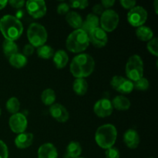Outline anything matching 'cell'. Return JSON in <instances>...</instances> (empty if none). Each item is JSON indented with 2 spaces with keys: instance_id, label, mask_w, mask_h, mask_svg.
<instances>
[{
  "instance_id": "obj_1",
  "label": "cell",
  "mask_w": 158,
  "mask_h": 158,
  "mask_svg": "<svg viewBox=\"0 0 158 158\" xmlns=\"http://www.w3.org/2000/svg\"><path fill=\"white\" fill-rule=\"evenodd\" d=\"M94 68L95 61L94 58L87 53H80L73 59L69 66V70L76 79H85L93 73Z\"/></svg>"
},
{
  "instance_id": "obj_2",
  "label": "cell",
  "mask_w": 158,
  "mask_h": 158,
  "mask_svg": "<svg viewBox=\"0 0 158 158\" xmlns=\"http://www.w3.org/2000/svg\"><path fill=\"white\" fill-rule=\"evenodd\" d=\"M0 31L6 40L15 42L23 34V23L15 16L6 15L0 19Z\"/></svg>"
},
{
  "instance_id": "obj_3",
  "label": "cell",
  "mask_w": 158,
  "mask_h": 158,
  "mask_svg": "<svg viewBox=\"0 0 158 158\" xmlns=\"http://www.w3.org/2000/svg\"><path fill=\"white\" fill-rule=\"evenodd\" d=\"M117 137V131L115 126L110 123L100 126L95 134V140L98 146L106 150L114 147Z\"/></svg>"
},
{
  "instance_id": "obj_4",
  "label": "cell",
  "mask_w": 158,
  "mask_h": 158,
  "mask_svg": "<svg viewBox=\"0 0 158 158\" xmlns=\"http://www.w3.org/2000/svg\"><path fill=\"white\" fill-rule=\"evenodd\" d=\"M89 45L88 34L81 29H75L69 35L66 41V49L74 53H80L87 49Z\"/></svg>"
},
{
  "instance_id": "obj_5",
  "label": "cell",
  "mask_w": 158,
  "mask_h": 158,
  "mask_svg": "<svg viewBox=\"0 0 158 158\" xmlns=\"http://www.w3.org/2000/svg\"><path fill=\"white\" fill-rule=\"evenodd\" d=\"M125 73L133 83L143 77V62L139 55L134 54L128 59L125 66Z\"/></svg>"
},
{
  "instance_id": "obj_6",
  "label": "cell",
  "mask_w": 158,
  "mask_h": 158,
  "mask_svg": "<svg viewBox=\"0 0 158 158\" xmlns=\"http://www.w3.org/2000/svg\"><path fill=\"white\" fill-rule=\"evenodd\" d=\"M27 38L29 44L32 45L33 47H40L45 45L47 41V31L43 25L33 23L28 28Z\"/></svg>"
},
{
  "instance_id": "obj_7",
  "label": "cell",
  "mask_w": 158,
  "mask_h": 158,
  "mask_svg": "<svg viewBox=\"0 0 158 158\" xmlns=\"http://www.w3.org/2000/svg\"><path fill=\"white\" fill-rule=\"evenodd\" d=\"M119 21V15L115 10L106 9L100 15V27L106 32H111L117 27Z\"/></svg>"
},
{
  "instance_id": "obj_8",
  "label": "cell",
  "mask_w": 158,
  "mask_h": 158,
  "mask_svg": "<svg viewBox=\"0 0 158 158\" xmlns=\"http://www.w3.org/2000/svg\"><path fill=\"white\" fill-rule=\"evenodd\" d=\"M148 19V11L140 6H136L129 11L127 14V20L134 27H140L143 26Z\"/></svg>"
},
{
  "instance_id": "obj_9",
  "label": "cell",
  "mask_w": 158,
  "mask_h": 158,
  "mask_svg": "<svg viewBox=\"0 0 158 158\" xmlns=\"http://www.w3.org/2000/svg\"><path fill=\"white\" fill-rule=\"evenodd\" d=\"M110 85L114 89L122 94H129L134 90V83L126 77L114 76L110 80Z\"/></svg>"
},
{
  "instance_id": "obj_10",
  "label": "cell",
  "mask_w": 158,
  "mask_h": 158,
  "mask_svg": "<svg viewBox=\"0 0 158 158\" xmlns=\"http://www.w3.org/2000/svg\"><path fill=\"white\" fill-rule=\"evenodd\" d=\"M25 5L28 13L34 19L42 18L47 11L46 2L43 0H29Z\"/></svg>"
},
{
  "instance_id": "obj_11",
  "label": "cell",
  "mask_w": 158,
  "mask_h": 158,
  "mask_svg": "<svg viewBox=\"0 0 158 158\" xmlns=\"http://www.w3.org/2000/svg\"><path fill=\"white\" fill-rule=\"evenodd\" d=\"M9 125L12 132L17 134H22V133H24L27 128V118L22 113L12 114L9 118Z\"/></svg>"
},
{
  "instance_id": "obj_12",
  "label": "cell",
  "mask_w": 158,
  "mask_h": 158,
  "mask_svg": "<svg viewBox=\"0 0 158 158\" xmlns=\"http://www.w3.org/2000/svg\"><path fill=\"white\" fill-rule=\"evenodd\" d=\"M94 114L97 117H100V118H105L112 114L113 111H114V107H113L110 100L106 98H103L96 102L94 106Z\"/></svg>"
},
{
  "instance_id": "obj_13",
  "label": "cell",
  "mask_w": 158,
  "mask_h": 158,
  "mask_svg": "<svg viewBox=\"0 0 158 158\" xmlns=\"http://www.w3.org/2000/svg\"><path fill=\"white\" fill-rule=\"evenodd\" d=\"M88 36L89 43L97 48L104 47L108 42L107 34L100 27H97L90 31L88 33Z\"/></svg>"
},
{
  "instance_id": "obj_14",
  "label": "cell",
  "mask_w": 158,
  "mask_h": 158,
  "mask_svg": "<svg viewBox=\"0 0 158 158\" xmlns=\"http://www.w3.org/2000/svg\"><path fill=\"white\" fill-rule=\"evenodd\" d=\"M51 117L60 123H65L69 120V114L66 108L60 103H53L49 107Z\"/></svg>"
},
{
  "instance_id": "obj_15",
  "label": "cell",
  "mask_w": 158,
  "mask_h": 158,
  "mask_svg": "<svg viewBox=\"0 0 158 158\" xmlns=\"http://www.w3.org/2000/svg\"><path fill=\"white\" fill-rule=\"evenodd\" d=\"M140 136L137 131L129 129L123 134V142L130 149H136L140 144Z\"/></svg>"
},
{
  "instance_id": "obj_16",
  "label": "cell",
  "mask_w": 158,
  "mask_h": 158,
  "mask_svg": "<svg viewBox=\"0 0 158 158\" xmlns=\"http://www.w3.org/2000/svg\"><path fill=\"white\" fill-rule=\"evenodd\" d=\"M38 158H58L57 149L52 143H43L39 148Z\"/></svg>"
},
{
  "instance_id": "obj_17",
  "label": "cell",
  "mask_w": 158,
  "mask_h": 158,
  "mask_svg": "<svg viewBox=\"0 0 158 158\" xmlns=\"http://www.w3.org/2000/svg\"><path fill=\"white\" fill-rule=\"evenodd\" d=\"M33 139L32 133H22L15 138V145L19 149H26L32 145Z\"/></svg>"
},
{
  "instance_id": "obj_18",
  "label": "cell",
  "mask_w": 158,
  "mask_h": 158,
  "mask_svg": "<svg viewBox=\"0 0 158 158\" xmlns=\"http://www.w3.org/2000/svg\"><path fill=\"white\" fill-rule=\"evenodd\" d=\"M100 27V18L94 14H88L85 21H83L81 29H83L86 33H89L93 29Z\"/></svg>"
},
{
  "instance_id": "obj_19",
  "label": "cell",
  "mask_w": 158,
  "mask_h": 158,
  "mask_svg": "<svg viewBox=\"0 0 158 158\" xmlns=\"http://www.w3.org/2000/svg\"><path fill=\"white\" fill-rule=\"evenodd\" d=\"M114 109L120 111L127 110L131 107V101L127 97L123 95L116 96L113 100L111 101Z\"/></svg>"
},
{
  "instance_id": "obj_20",
  "label": "cell",
  "mask_w": 158,
  "mask_h": 158,
  "mask_svg": "<svg viewBox=\"0 0 158 158\" xmlns=\"http://www.w3.org/2000/svg\"><path fill=\"white\" fill-rule=\"evenodd\" d=\"M66 21L69 26L75 29H81L83 20L81 15L75 11H69L66 15Z\"/></svg>"
},
{
  "instance_id": "obj_21",
  "label": "cell",
  "mask_w": 158,
  "mask_h": 158,
  "mask_svg": "<svg viewBox=\"0 0 158 158\" xmlns=\"http://www.w3.org/2000/svg\"><path fill=\"white\" fill-rule=\"evenodd\" d=\"M52 57H53V63L57 69H63L69 62V56L66 51L63 49H59L54 52Z\"/></svg>"
},
{
  "instance_id": "obj_22",
  "label": "cell",
  "mask_w": 158,
  "mask_h": 158,
  "mask_svg": "<svg viewBox=\"0 0 158 158\" xmlns=\"http://www.w3.org/2000/svg\"><path fill=\"white\" fill-rule=\"evenodd\" d=\"M82 147L77 141H71L67 145L66 151V158H78L81 155Z\"/></svg>"
},
{
  "instance_id": "obj_23",
  "label": "cell",
  "mask_w": 158,
  "mask_h": 158,
  "mask_svg": "<svg viewBox=\"0 0 158 158\" xmlns=\"http://www.w3.org/2000/svg\"><path fill=\"white\" fill-rule=\"evenodd\" d=\"M9 62L11 66H12L13 67L16 68V69H21L27 64L28 60L27 57L25 56L23 54L17 52L9 57Z\"/></svg>"
},
{
  "instance_id": "obj_24",
  "label": "cell",
  "mask_w": 158,
  "mask_h": 158,
  "mask_svg": "<svg viewBox=\"0 0 158 158\" xmlns=\"http://www.w3.org/2000/svg\"><path fill=\"white\" fill-rule=\"evenodd\" d=\"M73 89L77 95H85L88 89L87 82L83 78H77L73 83Z\"/></svg>"
},
{
  "instance_id": "obj_25",
  "label": "cell",
  "mask_w": 158,
  "mask_h": 158,
  "mask_svg": "<svg viewBox=\"0 0 158 158\" xmlns=\"http://www.w3.org/2000/svg\"><path fill=\"white\" fill-rule=\"evenodd\" d=\"M136 35L141 41L149 42L150 40L154 38V32H153V30L150 27L142 26L137 29Z\"/></svg>"
},
{
  "instance_id": "obj_26",
  "label": "cell",
  "mask_w": 158,
  "mask_h": 158,
  "mask_svg": "<svg viewBox=\"0 0 158 158\" xmlns=\"http://www.w3.org/2000/svg\"><path fill=\"white\" fill-rule=\"evenodd\" d=\"M56 94L55 91L52 89L48 88L44 89L41 94V100L46 106H52L56 101Z\"/></svg>"
},
{
  "instance_id": "obj_27",
  "label": "cell",
  "mask_w": 158,
  "mask_h": 158,
  "mask_svg": "<svg viewBox=\"0 0 158 158\" xmlns=\"http://www.w3.org/2000/svg\"><path fill=\"white\" fill-rule=\"evenodd\" d=\"M19 47L16 43L14 41L5 40L2 43V51L5 55L7 57H10L11 56L18 52Z\"/></svg>"
},
{
  "instance_id": "obj_28",
  "label": "cell",
  "mask_w": 158,
  "mask_h": 158,
  "mask_svg": "<svg viewBox=\"0 0 158 158\" xmlns=\"http://www.w3.org/2000/svg\"><path fill=\"white\" fill-rule=\"evenodd\" d=\"M37 55L40 58L44 59V60H49L52 58L54 55V49L48 45H43V46L38 47L36 50Z\"/></svg>"
},
{
  "instance_id": "obj_29",
  "label": "cell",
  "mask_w": 158,
  "mask_h": 158,
  "mask_svg": "<svg viewBox=\"0 0 158 158\" xmlns=\"http://www.w3.org/2000/svg\"><path fill=\"white\" fill-rule=\"evenodd\" d=\"M6 110L8 112L12 114H15L19 113L20 109V103L18 99L15 97H10L6 102Z\"/></svg>"
},
{
  "instance_id": "obj_30",
  "label": "cell",
  "mask_w": 158,
  "mask_h": 158,
  "mask_svg": "<svg viewBox=\"0 0 158 158\" xmlns=\"http://www.w3.org/2000/svg\"><path fill=\"white\" fill-rule=\"evenodd\" d=\"M150 83L148 80L145 77H142L140 80H137L136 82L134 83V89H137V90L140 91H144L149 88Z\"/></svg>"
},
{
  "instance_id": "obj_31",
  "label": "cell",
  "mask_w": 158,
  "mask_h": 158,
  "mask_svg": "<svg viewBox=\"0 0 158 158\" xmlns=\"http://www.w3.org/2000/svg\"><path fill=\"white\" fill-rule=\"evenodd\" d=\"M147 48L148 51L151 52L152 55L157 56H158V41L157 38L154 37L152 40H150L148 43L147 44Z\"/></svg>"
},
{
  "instance_id": "obj_32",
  "label": "cell",
  "mask_w": 158,
  "mask_h": 158,
  "mask_svg": "<svg viewBox=\"0 0 158 158\" xmlns=\"http://www.w3.org/2000/svg\"><path fill=\"white\" fill-rule=\"evenodd\" d=\"M69 6L72 8L79 9H84L89 6V2L87 0H73L69 2Z\"/></svg>"
},
{
  "instance_id": "obj_33",
  "label": "cell",
  "mask_w": 158,
  "mask_h": 158,
  "mask_svg": "<svg viewBox=\"0 0 158 158\" xmlns=\"http://www.w3.org/2000/svg\"><path fill=\"white\" fill-rule=\"evenodd\" d=\"M105 156L106 158H120V154L119 150L115 147L106 149L105 151Z\"/></svg>"
},
{
  "instance_id": "obj_34",
  "label": "cell",
  "mask_w": 158,
  "mask_h": 158,
  "mask_svg": "<svg viewBox=\"0 0 158 158\" xmlns=\"http://www.w3.org/2000/svg\"><path fill=\"white\" fill-rule=\"evenodd\" d=\"M69 9H70V6L68 3L62 2L57 6L56 10L60 15H66L69 12Z\"/></svg>"
},
{
  "instance_id": "obj_35",
  "label": "cell",
  "mask_w": 158,
  "mask_h": 158,
  "mask_svg": "<svg viewBox=\"0 0 158 158\" xmlns=\"http://www.w3.org/2000/svg\"><path fill=\"white\" fill-rule=\"evenodd\" d=\"M120 3L125 9L131 10L133 8L135 7L137 2L134 1V0H120Z\"/></svg>"
},
{
  "instance_id": "obj_36",
  "label": "cell",
  "mask_w": 158,
  "mask_h": 158,
  "mask_svg": "<svg viewBox=\"0 0 158 158\" xmlns=\"http://www.w3.org/2000/svg\"><path fill=\"white\" fill-rule=\"evenodd\" d=\"M9 151L8 147L2 140H0V158H8Z\"/></svg>"
},
{
  "instance_id": "obj_37",
  "label": "cell",
  "mask_w": 158,
  "mask_h": 158,
  "mask_svg": "<svg viewBox=\"0 0 158 158\" xmlns=\"http://www.w3.org/2000/svg\"><path fill=\"white\" fill-rule=\"evenodd\" d=\"M8 3H9L11 6L15 9H21L26 4V2L23 0H11Z\"/></svg>"
},
{
  "instance_id": "obj_38",
  "label": "cell",
  "mask_w": 158,
  "mask_h": 158,
  "mask_svg": "<svg viewBox=\"0 0 158 158\" xmlns=\"http://www.w3.org/2000/svg\"><path fill=\"white\" fill-rule=\"evenodd\" d=\"M34 47L31 44H26L23 48V55L25 56H30L34 52Z\"/></svg>"
},
{
  "instance_id": "obj_39",
  "label": "cell",
  "mask_w": 158,
  "mask_h": 158,
  "mask_svg": "<svg viewBox=\"0 0 158 158\" xmlns=\"http://www.w3.org/2000/svg\"><path fill=\"white\" fill-rule=\"evenodd\" d=\"M92 10L93 12H94L93 14H94V15H101V14L103 13V11H104V9H103V7L102 6L101 4H95L94 6V7H93Z\"/></svg>"
},
{
  "instance_id": "obj_40",
  "label": "cell",
  "mask_w": 158,
  "mask_h": 158,
  "mask_svg": "<svg viewBox=\"0 0 158 158\" xmlns=\"http://www.w3.org/2000/svg\"><path fill=\"white\" fill-rule=\"evenodd\" d=\"M115 0H102L101 3L102 6L104 8H106V9H109V8H111L114 6V5L115 4Z\"/></svg>"
},
{
  "instance_id": "obj_41",
  "label": "cell",
  "mask_w": 158,
  "mask_h": 158,
  "mask_svg": "<svg viewBox=\"0 0 158 158\" xmlns=\"http://www.w3.org/2000/svg\"><path fill=\"white\" fill-rule=\"evenodd\" d=\"M8 2H9L7 0H0V9H4L6 6V5L8 4Z\"/></svg>"
},
{
  "instance_id": "obj_42",
  "label": "cell",
  "mask_w": 158,
  "mask_h": 158,
  "mask_svg": "<svg viewBox=\"0 0 158 158\" xmlns=\"http://www.w3.org/2000/svg\"><path fill=\"white\" fill-rule=\"evenodd\" d=\"M157 6H158V1L157 0H155V1H154V9H155V13L156 14L158 13Z\"/></svg>"
},
{
  "instance_id": "obj_43",
  "label": "cell",
  "mask_w": 158,
  "mask_h": 158,
  "mask_svg": "<svg viewBox=\"0 0 158 158\" xmlns=\"http://www.w3.org/2000/svg\"><path fill=\"white\" fill-rule=\"evenodd\" d=\"M1 114H2V110H1V108H0V115H1Z\"/></svg>"
},
{
  "instance_id": "obj_44",
  "label": "cell",
  "mask_w": 158,
  "mask_h": 158,
  "mask_svg": "<svg viewBox=\"0 0 158 158\" xmlns=\"http://www.w3.org/2000/svg\"><path fill=\"white\" fill-rule=\"evenodd\" d=\"M78 158H85V157H78Z\"/></svg>"
},
{
  "instance_id": "obj_45",
  "label": "cell",
  "mask_w": 158,
  "mask_h": 158,
  "mask_svg": "<svg viewBox=\"0 0 158 158\" xmlns=\"http://www.w3.org/2000/svg\"><path fill=\"white\" fill-rule=\"evenodd\" d=\"M149 158H153V157H149Z\"/></svg>"
},
{
  "instance_id": "obj_46",
  "label": "cell",
  "mask_w": 158,
  "mask_h": 158,
  "mask_svg": "<svg viewBox=\"0 0 158 158\" xmlns=\"http://www.w3.org/2000/svg\"><path fill=\"white\" fill-rule=\"evenodd\" d=\"M65 158H66V157H65Z\"/></svg>"
}]
</instances>
